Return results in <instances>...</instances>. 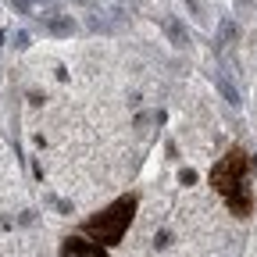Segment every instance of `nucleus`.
<instances>
[{
  "instance_id": "nucleus-1",
  "label": "nucleus",
  "mask_w": 257,
  "mask_h": 257,
  "mask_svg": "<svg viewBox=\"0 0 257 257\" xmlns=\"http://www.w3.org/2000/svg\"><path fill=\"white\" fill-rule=\"evenodd\" d=\"M207 186L214 189V197L225 204L232 218L246 221L257 211V189H253V168H250V154L243 143H229L225 154L211 165Z\"/></svg>"
},
{
  "instance_id": "nucleus-2",
  "label": "nucleus",
  "mask_w": 257,
  "mask_h": 257,
  "mask_svg": "<svg viewBox=\"0 0 257 257\" xmlns=\"http://www.w3.org/2000/svg\"><path fill=\"white\" fill-rule=\"evenodd\" d=\"M136 211H140V197H136V193H121V197H114L107 207H100L96 214H89L79 225V232L89 236L93 243H100L104 250H114L125 239V232H128V225H133Z\"/></svg>"
},
{
  "instance_id": "nucleus-3",
  "label": "nucleus",
  "mask_w": 257,
  "mask_h": 257,
  "mask_svg": "<svg viewBox=\"0 0 257 257\" xmlns=\"http://www.w3.org/2000/svg\"><path fill=\"white\" fill-rule=\"evenodd\" d=\"M111 250H104L100 243H93L89 236H82L79 229L75 232H68L61 239V246H57V257H107Z\"/></svg>"
},
{
  "instance_id": "nucleus-4",
  "label": "nucleus",
  "mask_w": 257,
  "mask_h": 257,
  "mask_svg": "<svg viewBox=\"0 0 257 257\" xmlns=\"http://www.w3.org/2000/svg\"><path fill=\"white\" fill-rule=\"evenodd\" d=\"M11 4L22 11V15H36V18H43V11H57V4H54V0H11Z\"/></svg>"
}]
</instances>
